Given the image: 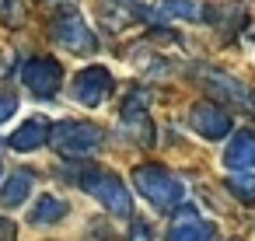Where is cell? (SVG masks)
<instances>
[{"label":"cell","instance_id":"obj_16","mask_svg":"<svg viewBox=\"0 0 255 241\" xmlns=\"http://www.w3.org/2000/svg\"><path fill=\"white\" fill-rule=\"evenodd\" d=\"M227 189L238 203H255V175H227Z\"/></svg>","mask_w":255,"mask_h":241},{"label":"cell","instance_id":"obj_14","mask_svg":"<svg viewBox=\"0 0 255 241\" xmlns=\"http://www.w3.org/2000/svg\"><path fill=\"white\" fill-rule=\"evenodd\" d=\"M203 81H210V88H213V91H220L224 98H231L234 105H241V102H248V98H252L238 77H227V74H220V70H203Z\"/></svg>","mask_w":255,"mask_h":241},{"label":"cell","instance_id":"obj_21","mask_svg":"<svg viewBox=\"0 0 255 241\" xmlns=\"http://www.w3.org/2000/svg\"><path fill=\"white\" fill-rule=\"evenodd\" d=\"M42 4H70V0H42Z\"/></svg>","mask_w":255,"mask_h":241},{"label":"cell","instance_id":"obj_5","mask_svg":"<svg viewBox=\"0 0 255 241\" xmlns=\"http://www.w3.org/2000/svg\"><path fill=\"white\" fill-rule=\"evenodd\" d=\"M70 95H74L77 105H84V109H98V105L112 95V74H109L105 67H88V70H81V74L74 77Z\"/></svg>","mask_w":255,"mask_h":241},{"label":"cell","instance_id":"obj_2","mask_svg":"<svg viewBox=\"0 0 255 241\" xmlns=\"http://www.w3.org/2000/svg\"><path fill=\"white\" fill-rule=\"evenodd\" d=\"M81 185H84V192H88V196H95L109 213H116V217H129V213H133V199H129L126 185H123L112 171L88 168V171L81 175Z\"/></svg>","mask_w":255,"mask_h":241},{"label":"cell","instance_id":"obj_15","mask_svg":"<svg viewBox=\"0 0 255 241\" xmlns=\"http://www.w3.org/2000/svg\"><path fill=\"white\" fill-rule=\"evenodd\" d=\"M157 14L178 18V21H203L206 7L199 4V0H157Z\"/></svg>","mask_w":255,"mask_h":241},{"label":"cell","instance_id":"obj_9","mask_svg":"<svg viewBox=\"0 0 255 241\" xmlns=\"http://www.w3.org/2000/svg\"><path fill=\"white\" fill-rule=\"evenodd\" d=\"M224 164L231 175H255V133L241 129L224 150Z\"/></svg>","mask_w":255,"mask_h":241},{"label":"cell","instance_id":"obj_18","mask_svg":"<svg viewBox=\"0 0 255 241\" xmlns=\"http://www.w3.org/2000/svg\"><path fill=\"white\" fill-rule=\"evenodd\" d=\"M129 241H150V227H147L143 220H136V224L129 227Z\"/></svg>","mask_w":255,"mask_h":241},{"label":"cell","instance_id":"obj_22","mask_svg":"<svg viewBox=\"0 0 255 241\" xmlns=\"http://www.w3.org/2000/svg\"><path fill=\"white\" fill-rule=\"evenodd\" d=\"M0 171H4V168H0Z\"/></svg>","mask_w":255,"mask_h":241},{"label":"cell","instance_id":"obj_10","mask_svg":"<svg viewBox=\"0 0 255 241\" xmlns=\"http://www.w3.org/2000/svg\"><path fill=\"white\" fill-rule=\"evenodd\" d=\"M168 241H213V224L196 217L192 210H182L168 227Z\"/></svg>","mask_w":255,"mask_h":241},{"label":"cell","instance_id":"obj_4","mask_svg":"<svg viewBox=\"0 0 255 241\" xmlns=\"http://www.w3.org/2000/svg\"><path fill=\"white\" fill-rule=\"evenodd\" d=\"M49 140L67 157H88L102 147V129L91 122H63V126H56V133Z\"/></svg>","mask_w":255,"mask_h":241},{"label":"cell","instance_id":"obj_12","mask_svg":"<svg viewBox=\"0 0 255 241\" xmlns=\"http://www.w3.org/2000/svg\"><path fill=\"white\" fill-rule=\"evenodd\" d=\"M46 140H49V122H46V119H25V122L11 133L7 143H11L14 150L28 154V150H39Z\"/></svg>","mask_w":255,"mask_h":241},{"label":"cell","instance_id":"obj_17","mask_svg":"<svg viewBox=\"0 0 255 241\" xmlns=\"http://www.w3.org/2000/svg\"><path fill=\"white\" fill-rule=\"evenodd\" d=\"M18 112V98L14 95H0V122H7Z\"/></svg>","mask_w":255,"mask_h":241},{"label":"cell","instance_id":"obj_8","mask_svg":"<svg viewBox=\"0 0 255 241\" xmlns=\"http://www.w3.org/2000/svg\"><path fill=\"white\" fill-rule=\"evenodd\" d=\"M192 129L203 136V140H224L231 133V112L220 109V105H210V102H199L192 109Z\"/></svg>","mask_w":255,"mask_h":241},{"label":"cell","instance_id":"obj_3","mask_svg":"<svg viewBox=\"0 0 255 241\" xmlns=\"http://www.w3.org/2000/svg\"><path fill=\"white\" fill-rule=\"evenodd\" d=\"M53 39H56V46H60L63 53H70V56H91V53L98 49L95 28H91L77 11L56 14V21H53Z\"/></svg>","mask_w":255,"mask_h":241},{"label":"cell","instance_id":"obj_13","mask_svg":"<svg viewBox=\"0 0 255 241\" xmlns=\"http://www.w3.org/2000/svg\"><path fill=\"white\" fill-rule=\"evenodd\" d=\"M32 189H35V182H32L28 171H11L7 182L0 185V203H4L7 210H14V206H21L32 196Z\"/></svg>","mask_w":255,"mask_h":241},{"label":"cell","instance_id":"obj_1","mask_svg":"<svg viewBox=\"0 0 255 241\" xmlns=\"http://www.w3.org/2000/svg\"><path fill=\"white\" fill-rule=\"evenodd\" d=\"M133 185L140 189L143 199H150L157 210H175L185 199V185L175 171L161 168V164H140L133 171Z\"/></svg>","mask_w":255,"mask_h":241},{"label":"cell","instance_id":"obj_7","mask_svg":"<svg viewBox=\"0 0 255 241\" xmlns=\"http://www.w3.org/2000/svg\"><path fill=\"white\" fill-rule=\"evenodd\" d=\"M123 129L136 140V143H154V129H150V119H147V95L143 91H133L126 102H123Z\"/></svg>","mask_w":255,"mask_h":241},{"label":"cell","instance_id":"obj_6","mask_svg":"<svg viewBox=\"0 0 255 241\" xmlns=\"http://www.w3.org/2000/svg\"><path fill=\"white\" fill-rule=\"evenodd\" d=\"M21 81H25L35 95H53V91L63 84V70H60V63L49 60V56H32V60L25 63V70H21Z\"/></svg>","mask_w":255,"mask_h":241},{"label":"cell","instance_id":"obj_11","mask_svg":"<svg viewBox=\"0 0 255 241\" xmlns=\"http://www.w3.org/2000/svg\"><path fill=\"white\" fill-rule=\"evenodd\" d=\"M67 199H60V196H35V203H32V210H28V224L32 227H53V224H60L63 217H67Z\"/></svg>","mask_w":255,"mask_h":241},{"label":"cell","instance_id":"obj_20","mask_svg":"<svg viewBox=\"0 0 255 241\" xmlns=\"http://www.w3.org/2000/svg\"><path fill=\"white\" fill-rule=\"evenodd\" d=\"M0 11L11 14V18H18V0H0Z\"/></svg>","mask_w":255,"mask_h":241},{"label":"cell","instance_id":"obj_19","mask_svg":"<svg viewBox=\"0 0 255 241\" xmlns=\"http://www.w3.org/2000/svg\"><path fill=\"white\" fill-rule=\"evenodd\" d=\"M14 238V227H11V220H4L0 217V241H11Z\"/></svg>","mask_w":255,"mask_h":241}]
</instances>
